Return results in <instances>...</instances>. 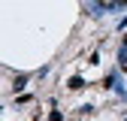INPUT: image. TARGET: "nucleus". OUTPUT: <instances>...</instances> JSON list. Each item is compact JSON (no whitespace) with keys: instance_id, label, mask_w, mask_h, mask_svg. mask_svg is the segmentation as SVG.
I'll return each mask as SVG.
<instances>
[{"instance_id":"obj_1","label":"nucleus","mask_w":127,"mask_h":121,"mask_svg":"<svg viewBox=\"0 0 127 121\" xmlns=\"http://www.w3.org/2000/svg\"><path fill=\"white\" fill-rule=\"evenodd\" d=\"M118 60H121V67H127V39H124V45H121V52H118Z\"/></svg>"},{"instance_id":"obj_3","label":"nucleus","mask_w":127,"mask_h":121,"mask_svg":"<svg viewBox=\"0 0 127 121\" xmlns=\"http://www.w3.org/2000/svg\"><path fill=\"white\" fill-rule=\"evenodd\" d=\"M24 85H27V76H18V79H15V85H12V88H15V91H21Z\"/></svg>"},{"instance_id":"obj_2","label":"nucleus","mask_w":127,"mask_h":121,"mask_svg":"<svg viewBox=\"0 0 127 121\" xmlns=\"http://www.w3.org/2000/svg\"><path fill=\"white\" fill-rule=\"evenodd\" d=\"M70 88H73V91H79V88H85V82L79 79V76H73V79H70Z\"/></svg>"},{"instance_id":"obj_4","label":"nucleus","mask_w":127,"mask_h":121,"mask_svg":"<svg viewBox=\"0 0 127 121\" xmlns=\"http://www.w3.org/2000/svg\"><path fill=\"white\" fill-rule=\"evenodd\" d=\"M103 3H115V0H103Z\"/></svg>"},{"instance_id":"obj_5","label":"nucleus","mask_w":127,"mask_h":121,"mask_svg":"<svg viewBox=\"0 0 127 121\" xmlns=\"http://www.w3.org/2000/svg\"><path fill=\"white\" fill-rule=\"evenodd\" d=\"M124 70H127V67H124Z\"/></svg>"}]
</instances>
